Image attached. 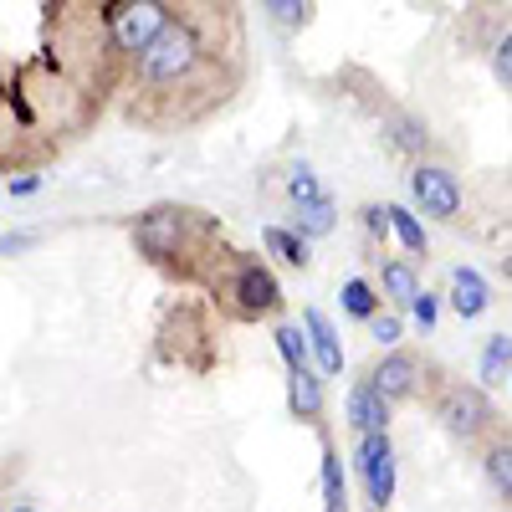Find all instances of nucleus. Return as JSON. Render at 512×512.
I'll return each instance as SVG.
<instances>
[{"label":"nucleus","mask_w":512,"mask_h":512,"mask_svg":"<svg viewBox=\"0 0 512 512\" xmlns=\"http://www.w3.org/2000/svg\"><path fill=\"white\" fill-rule=\"evenodd\" d=\"M128 236H134V251L144 256V262L175 267L180 256L190 251V241H195V210H185V205H149L144 216L128 226Z\"/></svg>","instance_id":"1"},{"label":"nucleus","mask_w":512,"mask_h":512,"mask_svg":"<svg viewBox=\"0 0 512 512\" xmlns=\"http://www.w3.org/2000/svg\"><path fill=\"white\" fill-rule=\"evenodd\" d=\"M205 47H200V36L180 21H169L149 47L139 52V82L144 88H180V82L200 67Z\"/></svg>","instance_id":"2"},{"label":"nucleus","mask_w":512,"mask_h":512,"mask_svg":"<svg viewBox=\"0 0 512 512\" xmlns=\"http://www.w3.org/2000/svg\"><path fill=\"white\" fill-rule=\"evenodd\" d=\"M226 297L241 318H272L282 313V282L272 277V267L262 256H241L231 267V282H226Z\"/></svg>","instance_id":"3"},{"label":"nucleus","mask_w":512,"mask_h":512,"mask_svg":"<svg viewBox=\"0 0 512 512\" xmlns=\"http://www.w3.org/2000/svg\"><path fill=\"white\" fill-rule=\"evenodd\" d=\"M410 195H415V205H420V216L446 221V226L461 221L466 195H461V175H456V169L431 164V159H415V164H410Z\"/></svg>","instance_id":"4"},{"label":"nucleus","mask_w":512,"mask_h":512,"mask_svg":"<svg viewBox=\"0 0 512 512\" xmlns=\"http://www.w3.org/2000/svg\"><path fill=\"white\" fill-rule=\"evenodd\" d=\"M164 26H169L164 0H113L108 6V36H113V47L128 52V57H139Z\"/></svg>","instance_id":"5"},{"label":"nucleus","mask_w":512,"mask_h":512,"mask_svg":"<svg viewBox=\"0 0 512 512\" xmlns=\"http://www.w3.org/2000/svg\"><path fill=\"white\" fill-rule=\"evenodd\" d=\"M354 466H359V477H364V492H369V502H374V512H384L395 502V487H400V477H395V441H390V431H364L359 436V446H354Z\"/></svg>","instance_id":"6"},{"label":"nucleus","mask_w":512,"mask_h":512,"mask_svg":"<svg viewBox=\"0 0 512 512\" xmlns=\"http://www.w3.org/2000/svg\"><path fill=\"white\" fill-rule=\"evenodd\" d=\"M436 415H441L446 431H451V436H461V441H477V436L487 431V425L497 420L482 384H451V390L441 395V405H436Z\"/></svg>","instance_id":"7"},{"label":"nucleus","mask_w":512,"mask_h":512,"mask_svg":"<svg viewBox=\"0 0 512 512\" xmlns=\"http://www.w3.org/2000/svg\"><path fill=\"white\" fill-rule=\"evenodd\" d=\"M303 338H308V364L323 374V379H338L344 374V344H338V328L328 323V313L318 308H303Z\"/></svg>","instance_id":"8"},{"label":"nucleus","mask_w":512,"mask_h":512,"mask_svg":"<svg viewBox=\"0 0 512 512\" xmlns=\"http://www.w3.org/2000/svg\"><path fill=\"white\" fill-rule=\"evenodd\" d=\"M369 384L390 400V405H400V400H410L415 390H420V359L415 354H405V349H390L374 369H369Z\"/></svg>","instance_id":"9"},{"label":"nucleus","mask_w":512,"mask_h":512,"mask_svg":"<svg viewBox=\"0 0 512 512\" xmlns=\"http://www.w3.org/2000/svg\"><path fill=\"white\" fill-rule=\"evenodd\" d=\"M379 134H384V144H390L400 159H410V164L431 154V123H425L420 113H410V108H390V113H384Z\"/></svg>","instance_id":"10"},{"label":"nucleus","mask_w":512,"mask_h":512,"mask_svg":"<svg viewBox=\"0 0 512 512\" xmlns=\"http://www.w3.org/2000/svg\"><path fill=\"white\" fill-rule=\"evenodd\" d=\"M446 303H451V313H456L461 323H472V318H482V313L492 308V282H487L477 267H456Z\"/></svg>","instance_id":"11"},{"label":"nucleus","mask_w":512,"mask_h":512,"mask_svg":"<svg viewBox=\"0 0 512 512\" xmlns=\"http://www.w3.org/2000/svg\"><path fill=\"white\" fill-rule=\"evenodd\" d=\"M390 400H384L374 384H369V374L349 390V405H344V415H349V425H354V436H364V431H390Z\"/></svg>","instance_id":"12"},{"label":"nucleus","mask_w":512,"mask_h":512,"mask_svg":"<svg viewBox=\"0 0 512 512\" xmlns=\"http://www.w3.org/2000/svg\"><path fill=\"white\" fill-rule=\"evenodd\" d=\"M323 374L313 369V364H303V369H287V410L297 415V420H308V425H318L323 420Z\"/></svg>","instance_id":"13"},{"label":"nucleus","mask_w":512,"mask_h":512,"mask_svg":"<svg viewBox=\"0 0 512 512\" xmlns=\"http://www.w3.org/2000/svg\"><path fill=\"white\" fill-rule=\"evenodd\" d=\"M420 292V272L410 256H390V262L379 267V297L384 308H410V297Z\"/></svg>","instance_id":"14"},{"label":"nucleus","mask_w":512,"mask_h":512,"mask_svg":"<svg viewBox=\"0 0 512 512\" xmlns=\"http://www.w3.org/2000/svg\"><path fill=\"white\" fill-rule=\"evenodd\" d=\"M262 246L277 256V262H287L292 272H308V267H313V241L297 236L292 226H267V231H262Z\"/></svg>","instance_id":"15"},{"label":"nucleus","mask_w":512,"mask_h":512,"mask_svg":"<svg viewBox=\"0 0 512 512\" xmlns=\"http://www.w3.org/2000/svg\"><path fill=\"white\" fill-rule=\"evenodd\" d=\"M512 374V333H492L487 344H482V359H477V379H482V390H502Z\"/></svg>","instance_id":"16"},{"label":"nucleus","mask_w":512,"mask_h":512,"mask_svg":"<svg viewBox=\"0 0 512 512\" xmlns=\"http://www.w3.org/2000/svg\"><path fill=\"white\" fill-rule=\"evenodd\" d=\"M292 231L308 236V241L333 236V231H338V205H333V195H323V200H313V205H292Z\"/></svg>","instance_id":"17"},{"label":"nucleus","mask_w":512,"mask_h":512,"mask_svg":"<svg viewBox=\"0 0 512 512\" xmlns=\"http://www.w3.org/2000/svg\"><path fill=\"white\" fill-rule=\"evenodd\" d=\"M338 303H344V313H349L354 323H369V318L384 308V297H379V287H374L369 277H349L344 287H338Z\"/></svg>","instance_id":"18"},{"label":"nucleus","mask_w":512,"mask_h":512,"mask_svg":"<svg viewBox=\"0 0 512 512\" xmlns=\"http://www.w3.org/2000/svg\"><path fill=\"white\" fill-rule=\"evenodd\" d=\"M384 210H390V236H395L410 256H420V262H425V251H431V236H425L420 216H415L410 205H384Z\"/></svg>","instance_id":"19"},{"label":"nucleus","mask_w":512,"mask_h":512,"mask_svg":"<svg viewBox=\"0 0 512 512\" xmlns=\"http://www.w3.org/2000/svg\"><path fill=\"white\" fill-rule=\"evenodd\" d=\"M282 190H287V200H292V205H313V200H323V195H328V190H323V180H318V169H313V164H303V159H297V164L287 169Z\"/></svg>","instance_id":"20"},{"label":"nucleus","mask_w":512,"mask_h":512,"mask_svg":"<svg viewBox=\"0 0 512 512\" xmlns=\"http://www.w3.org/2000/svg\"><path fill=\"white\" fill-rule=\"evenodd\" d=\"M323 507L328 512H344V502H349V487H344V466H338V451L333 446H323Z\"/></svg>","instance_id":"21"},{"label":"nucleus","mask_w":512,"mask_h":512,"mask_svg":"<svg viewBox=\"0 0 512 512\" xmlns=\"http://www.w3.org/2000/svg\"><path fill=\"white\" fill-rule=\"evenodd\" d=\"M482 472H487L492 492L507 502V497H512V446H507V441H502V446H492V451L482 456Z\"/></svg>","instance_id":"22"},{"label":"nucleus","mask_w":512,"mask_h":512,"mask_svg":"<svg viewBox=\"0 0 512 512\" xmlns=\"http://www.w3.org/2000/svg\"><path fill=\"white\" fill-rule=\"evenodd\" d=\"M262 11L282 26V31H303L313 21V0H262Z\"/></svg>","instance_id":"23"},{"label":"nucleus","mask_w":512,"mask_h":512,"mask_svg":"<svg viewBox=\"0 0 512 512\" xmlns=\"http://www.w3.org/2000/svg\"><path fill=\"white\" fill-rule=\"evenodd\" d=\"M277 354H282V364L287 369H303L308 364V338H303V328H297V323H277Z\"/></svg>","instance_id":"24"},{"label":"nucleus","mask_w":512,"mask_h":512,"mask_svg":"<svg viewBox=\"0 0 512 512\" xmlns=\"http://www.w3.org/2000/svg\"><path fill=\"white\" fill-rule=\"evenodd\" d=\"M364 328H369L374 344H384V349H400V338H405V318H400V308H379Z\"/></svg>","instance_id":"25"},{"label":"nucleus","mask_w":512,"mask_h":512,"mask_svg":"<svg viewBox=\"0 0 512 512\" xmlns=\"http://www.w3.org/2000/svg\"><path fill=\"white\" fill-rule=\"evenodd\" d=\"M410 318L420 323V333H436V323H441V292H415L410 297Z\"/></svg>","instance_id":"26"},{"label":"nucleus","mask_w":512,"mask_h":512,"mask_svg":"<svg viewBox=\"0 0 512 512\" xmlns=\"http://www.w3.org/2000/svg\"><path fill=\"white\" fill-rule=\"evenodd\" d=\"M359 226H364L369 241L384 246V241H390V210H384V205H364V210H359Z\"/></svg>","instance_id":"27"},{"label":"nucleus","mask_w":512,"mask_h":512,"mask_svg":"<svg viewBox=\"0 0 512 512\" xmlns=\"http://www.w3.org/2000/svg\"><path fill=\"white\" fill-rule=\"evenodd\" d=\"M487 52H492V77L502 82V93H507V82H512V36L502 31V36L492 41V47H487Z\"/></svg>","instance_id":"28"},{"label":"nucleus","mask_w":512,"mask_h":512,"mask_svg":"<svg viewBox=\"0 0 512 512\" xmlns=\"http://www.w3.org/2000/svg\"><path fill=\"white\" fill-rule=\"evenodd\" d=\"M31 246H41V231H0V256H21Z\"/></svg>","instance_id":"29"},{"label":"nucleus","mask_w":512,"mask_h":512,"mask_svg":"<svg viewBox=\"0 0 512 512\" xmlns=\"http://www.w3.org/2000/svg\"><path fill=\"white\" fill-rule=\"evenodd\" d=\"M36 190H41V175H21V180H11V195H16V200H31Z\"/></svg>","instance_id":"30"},{"label":"nucleus","mask_w":512,"mask_h":512,"mask_svg":"<svg viewBox=\"0 0 512 512\" xmlns=\"http://www.w3.org/2000/svg\"><path fill=\"white\" fill-rule=\"evenodd\" d=\"M11 512H36V507H31V502H16V507H11Z\"/></svg>","instance_id":"31"}]
</instances>
